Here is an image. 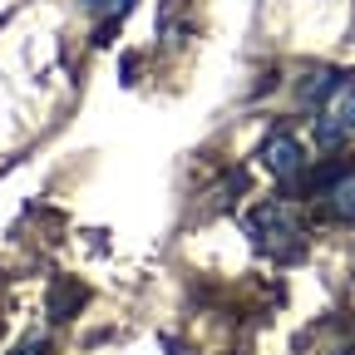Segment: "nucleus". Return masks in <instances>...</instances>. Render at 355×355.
I'll list each match as a JSON object with an SVG mask.
<instances>
[{"mask_svg":"<svg viewBox=\"0 0 355 355\" xmlns=\"http://www.w3.org/2000/svg\"><path fill=\"white\" fill-rule=\"evenodd\" d=\"M326 207L340 217V222H355V173H340L331 193H326Z\"/></svg>","mask_w":355,"mask_h":355,"instance_id":"obj_4","label":"nucleus"},{"mask_svg":"<svg viewBox=\"0 0 355 355\" xmlns=\"http://www.w3.org/2000/svg\"><path fill=\"white\" fill-rule=\"evenodd\" d=\"M247 237L266 257H282V261H291L306 247V227H301V217H296L291 202H257L247 212Z\"/></svg>","mask_w":355,"mask_h":355,"instance_id":"obj_1","label":"nucleus"},{"mask_svg":"<svg viewBox=\"0 0 355 355\" xmlns=\"http://www.w3.org/2000/svg\"><path fill=\"white\" fill-rule=\"evenodd\" d=\"M340 79H345V74H336V69H311V74L301 79V104L321 109V104H326L331 94H340V89H345Z\"/></svg>","mask_w":355,"mask_h":355,"instance_id":"obj_3","label":"nucleus"},{"mask_svg":"<svg viewBox=\"0 0 355 355\" xmlns=\"http://www.w3.org/2000/svg\"><path fill=\"white\" fill-rule=\"evenodd\" d=\"M331 119H340L345 128H355V84H345L340 94H336V104H331Z\"/></svg>","mask_w":355,"mask_h":355,"instance_id":"obj_5","label":"nucleus"},{"mask_svg":"<svg viewBox=\"0 0 355 355\" xmlns=\"http://www.w3.org/2000/svg\"><path fill=\"white\" fill-rule=\"evenodd\" d=\"M40 345H44V340H40V336H30V340H20V345H15V355H40Z\"/></svg>","mask_w":355,"mask_h":355,"instance_id":"obj_6","label":"nucleus"},{"mask_svg":"<svg viewBox=\"0 0 355 355\" xmlns=\"http://www.w3.org/2000/svg\"><path fill=\"white\" fill-rule=\"evenodd\" d=\"M84 6H104V0H84Z\"/></svg>","mask_w":355,"mask_h":355,"instance_id":"obj_7","label":"nucleus"},{"mask_svg":"<svg viewBox=\"0 0 355 355\" xmlns=\"http://www.w3.org/2000/svg\"><path fill=\"white\" fill-rule=\"evenodd\" d=\"M261 168L277 178V183H296L301 168H306V153L291 133H272V139L261 144Z\"/></svg>","mask_w":355,"mask_h":355,"instance_id":"obj_2","label":"nucleus"}]
</instances>
